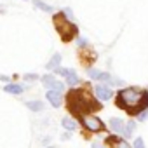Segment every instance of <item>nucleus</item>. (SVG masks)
I'll return each mask as SVG.
<instances>
[{
    "instance_id": "obj_13",
    "label": "nucleus",
    "mask_w": 148,
    "mask_h": 148,
    "mask_svg": "<svg viewBox=\"0 0 148 148\" xmlns=\"http://www.w3.org/2000/svg\"><path fill=\"white\" fill-rule=\"evenodd\" d=\"M33 5L37 7V9H42L44 12H54V7L52 5H49V4H45V2H42V0H33Z\"/></svg>"
},
{
    "instance_id": "obj_9",
    "label": "nucleus",
    "mask_w": 148,
    "mask_h": 148,
    "mask_svg": "<svg viewBox=\"0 0 148 148\" xmlns=\"http://www.w3.org/2000/svg\"><path fill=\"white\" fill-rule=\"evenodd\" d=\"M110 127H112V131H115V132H119V134H124L125 122H124L122 119H119V117H112V119H110Z\"/></svg>"
},
{
    "instance_id": "obj_24",
    "label": "nucleus",
    "mask_w": 148,
    "mask_h": 148,
    "mask_svg": "<svg viewBox=\"0 0 148 148\" xmlns=\"http://www.w3.org/2000/svg\"><path fill=\"white\" fill-rule=\"evenodd\" d=\"M91 148H103V146H101V145H98V143H92V146H91Z\"/></svg>"
},
{
    "instance_id": "obj_16",
    "label": "nucleus",
    "mask_w": 148,
    "mask_h": 148,
    "mask_svg": "<svg viewBox=\"0 0 148 148\" xmlns=\"http://www.w3.org/2000/svg\"><path fill=\"white\" fill-rule=\"evenodd\" d=\"M134 131H136V122L134 120H129L127 124H125V129H124V138H131L132 134H134Z\"/></svg>"
},
{
    "instance_id": "obj_11",
    "label": "nucleus",
    "mask_w": 148,
    "mask_h": 148,
    "mask_svg": "<svg viewBox=\"0 0 148 148\" xmlns=\"http://www.w3.org/2000/svg\"><path fill=\"white\" fill-rule=\"evenodd\" d=\"M4 91L9 92V94H21V92L25 91V87L19 86V84H7V86L4 87Z\"/></svg>"
},
{
    "instance_id": "obj_8",
    "label": "nucleus",
    "mask_w": 148,
    "mask_h": 148,
    "mask_svg": "<svg viewBox=\"0 0 148 148\" xmlns=\"http://www.w3.org/2000/svg\"><path fill=\"white\" fill-rule=\"evenodd\" d=\"M45 98H47V101H49L52 106H56V108L63 105V94H61V92H56V91H47Z\"/></svg>"
},
{
    "instance_id": "obj_18",
    "label": "nucleus",
    "mask_w": 148,
    "mask_h": 148,
    "mask_svg": "<svg viewBox=\"0 0 148 148\" xmlns=\"http://www.w3.org/2000/svg\"><path fill=\"white\" fill-rule=\"evenodd\" d=\"M87 75H89L91 79H94V80H98V77H99V70H94V68H89V70H87Z\"/></svg>"
},
{
    "instance_id": "obj_10",
    "label": "nucleus",
    "mask_w": 148,
    "mask_h": 148,
    "mask_svg": "<svg viewBox=\"0 0 148 148\" xmlns=\"http://www.w3.org/2000/svg\"><path fill=\"white\" fill-rule=\"evenodd\" d=\"M61 61H63V56L56 52V54H54V56L51 58V61H49V63L45 64V68H47V70H51V71H54V70H56V68H58V66L61 64Z\"/></svg>"
},
{
    "instance_id": "obj_20",
    "label": "nucleus",
    "mask_w": 148,
    "mask_h": 148,
    "mask_svg": "<svg viewBox=\"0 0 148 148\" xmlns=\"http://www.w3.org/2000/svg\"><path fill=\"white\" fill-rule=\"evenodd\" d=\"M132 148H146V146H145V141H143V138H136V139H134V145H132Z\"/></svg>"
},
{
    "instance_id": "obj_17",
    "label": "nucleus",
    "mask_w": 148,
    "mask_h": 148,
    "mask_svg": "<svg viewBox=\"0 0 148 148\" xmlns=\"http://www.w3.org/2000/svg\"><path fill=\"white\" fill-rule=\"evenodd\" d=\"M54 71L58 73V75H63V77H66V75H70V71H71V70H70V68H63V66H58Z\"/></svg>"
},
{
    "instance_id": "obj_14",
    "label": "nucleus",
    "mask_w": 148,
    "mask_h": 148,
    "mask_svg": "<svg viewBox=\"0 0 148 148\" xmlns=\"http://www.w3.org/2000/svg\"><path fill=\"white\" fill-rule=\"evenodd\" d=\"M61 124H63V127H64L66 131H75V129H77V124H75V120H73V119H70V117H63Z\"/></svg>"
},
{
    "instance_id": "obj_12",
    "label": "nucleus",
    "mask_w": 148,
    "mask_h": 148,
    "mask_svg": "<svg viewBox=\"0 0 148 148\" xmlns=\"http://www.w3.org/2000/svg\"><path fill=\"white\" fill-rule=\"evenodd\" d=\"M79 82H80V79H79V75H77L73 70L70 71V75L64 77V84H68V86H77Z\"/></svg>"
},
{
    "instance_id": "obj_7",
    "label": "nucleus",
    "mask_w": 148,
    "mask_h": 148,
    "mask_svg": "<svg viewBox=\"0 0 148 148\" xmlns=\"http://www.w3.org/2000/svg\"><path fill=\"white\" fill-rule=\"evenodd\" d=\"M106 145H110V148H132L124 138H120V136H115V134H112V136H108L106 139Z\"/></svg>"
},
{
    "instance_id": "obj_19",
    "label": "nucleus",
    "mask_w": 148,
    "mask_h": 148,
    "mask_svg": "<svg viewBox=\"0 0 148 148\" xmlns=\"http://www.w3.org/2000/svg\"><path fill=\"white\" fill-rule=\"evenodd\" d=\"M136 119H138L139 122H145V120L148 119V108H145L141 113H138V115H136Z\"/></svg>"
},
{
    "instance_id": "obj_5",
    "label": "nucleus",
    "mask_w": 148,
    "mask_h": 148,
    "mask_svg": "<svg viewBox=\"0 0 148 148\" xmlns=\"http://www.w3.org/2000/svg\"><path fill=\"white\" fill-rule=\"evenodd\" d=\"M40 80H42V86H45L49 91L63 92V89H64V82L58 80L54 75H51V73H45V75H42V77H40Z\"/></svg>"
},
{
    "instance_id": "obj_3",
    "label": "nucleus",
    "mask_w": 148,
    "mask_h": 148,
    "mask_svg": "<svg viewBox=\"0 0 148 148\" xmlns=\"http://www.w3.org/2000/svg\"><path fill=\"white\" fill-rule=\"evenodd\" d=\"M52 21H54L56 32H58V35L61 37L63 42H70L71 38H75V37H77V33H79L77 25H75V23H71L63 12L54 14V16H52Z\"/></svg>"
},
{
    "instance_id": "obj_25",
    "label": "nucleus",
    "mask_w": 148,
    "mask_h": 148,
    "mask_svg": "<svg viewBox=\"0 0 148 148\" xmlns=\"http://www.w3.org/2000/svg\"><path fill=\"white\" fill-rule=\"evenodd\" d=\"M47 148H52V146H47Z\"/></svg>"
},
{
    "instance_id": "obj_6",
    "label": "nucleus",
    "mask_w": 148,
    "mask_h": 148,
    "mask_svg": "<svg viewBox=\"0 0 148 148\" xmlns=\"http://www.w3.org/2000/svg\"><path fill=\"white\" fill-rule=\"evenodd\" d=\"M94 92H96V98L101 99V101H108V99L113 98V91L108 86H105V84H96L94 86Z\"/></svg>"
},
{
    "instance_id": "obj_4",
    "label": "nucleus",
    "mask_w": 148,
    "mask_h": 148,
    "mask_svg": "<svg viewBox=\"0 0 148 148\" xmlns=\"http://www.w3.org/2000/svg\"><path fill=\"white\" fill-rule=\"evenodd\" d=\"M79 119H80V124H82L87 131H91V132H103V131H105V124H103V120L98 119V117L92 115V113L79 115Z\"/></svg>"
},
{
    "instance_id": "obj_1",
    "label": "nucleus",
    "mask_w": 148,
    "mask_h": 148,
    "mask_svg": "<svg viewBox=\"0 0 148 148\" xmlns=\"http://www.w3.org/2000/svg\"><path fill=\"white\" fill-rule=\"evenodd\" d=\"M115 103L129 115H138L145 108H148V92L139 87H124L117 92Z\"/></svg>"
},
{
    "instance_id": "obj_21",
    "label": "nucleus",
    "mask_w": 148,
    "mask_h": 148,
    "mask_svg": "<svg viewBox=\"0 0 148 148\" xmlns=\"http://www.w3.org/2000/svg\"><path fill=\"white\" fill-rule=\"evenodd\" d=\"M63 14H64L68 19H71V18H73V11H71V9H68V7H64V9H63Z\"/></svg>"
},
{
    "instance_id": "obj_15",
    "label": "nucleus",
    "mask_w": 148,
    "mask_h": 148,
    "mask_svg": "<svg viewBox=\"0 0 148 148\" xmlns=\"http://www.w3.org/2000/svg\"><path fill=\"white\" fill-rule=\"evenodd\" d=\"M26 106L32 112H44V108H45V105L42 101H26Z\"/></svg>"
},
{
    "instance_id": "obj_22",
    "label": "nucleus",
    "mask_w": 148,
    "mask_h": 148,
    "mask_svg": "<svg viewBox=\"0 0 148 148\" xmlns=\"http://www.w3.org/2000/svg\"><path fill=\"white\" fill-rule=\"evenodd\" d=\"M25 79H26V80H37V79H38V75H37V73H26Z\"/></svg>"
},
{
    "instance_id": "obj_23",
    "label": "nucleus",
    "mask_w": 148,
    "mask_h": 148,
    "mask_svg": "<svg viewBox=\"0 0 148 148\" xmlns=\"http://www.w3.org/2000/svg\"><path fill=\"white\" fill-rule=\"evenodd\" d=\"M77 44H79V47H87V40H86V38H82V37H79V38H77Z\"/></svg>"
},
{
    "instance_id": "obj_2",
    "label": "nucleus",
    "mask_w": 148,
    "mask_h": 148,
    "mask_svg": "<svg viewBox=\"0 0 148 148\" xmlns=\"http://www.w3.org/2000/svg\"><path fill=\"white\" fill-rule=\"evenodd\" d=\"M66 103H68V110L73 115H77V117L101 108V105L98 103V99H94L84 89H71L68 92V96H66Z\"/></svg>"
}]
</instances>
